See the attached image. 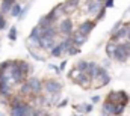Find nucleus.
<instances>
[{
    "instance_id": "nucleus-1",
    "label": "nucleus",
    "mask_w": 130,
    "mask_h": 116,
    "mask_svg": "<svg viewBox=\"0 0 130 116\" xmlns=\"http://www.w3.org/2000/svg\"><path fill=\"white\" fill-rule=\"evenodd\" d=\"M59 89H61V86L58 83H55V82H48L47 83V90L48 92H59Z\"/></svg>"
},
{
    "instance_id": "nucleus-2",
    "label": "nucleus",
    "mask_w": 130,
    "mask_h": 116,
    "mask_svg": "<svg viewBox=\"0 0 130 116\" xmlns=\"http://www.w3.org/2000/svg\"><path fill=\"white\" fill-rule=\"evenodd\" d=\"M0 116H3V115H0Z\"/></svg>"
}]
</instances>
